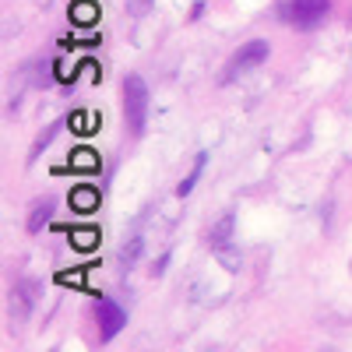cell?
Returning a JSON list of instances; mask_svg holds the SVG:
<instances>
[{"instance_id": "obj_1", "label": "cell", "mask_w": 352, "mask_h": 352, "mask_svg": "<svg viewBox=\"0 0 352 352\" xmlns=\"http://www.w3.org/2000/svg\"><path fill=\"white\" fill-rule=\"evenodd\" d=\"M124 113H127V127L134 138L144 134L148 127V85L141 74H127L124 78Z\"/></svg>"}, {"instance_id": "obj_2", "label": "cell", "mask_w": 352, "mask_h": 352, "mask_svg": "<svg viewBox=\"0 0 352 352\" xmlns=\"http://www.w3.org/2000/svg\"><path fill=\"white\" fill-rule=\"evenodd\" d=\"M264 60H268V43H264V39H250V43H243L236 53L229 56V64H226V81H232V78H240V74L261 67Z\"/></svg>"}, {"instance_id": "obj_3", "label": "cell", "mask_w": 352, "mask_h": 352, "mask_svg": "<svg viewBox=\"0 0 352 352\" xmlns=\"http://www.w3.org/2000/svg\"><path fill=\"white\" fill-rule=\"evenodd\" d=\"M285 14H289V21L296 25V28H314V25L324 21L328 0H292Z\"/></svg>"}, {"instance_id": "obj_4", "label": "cell", "mask_w": 352, "mask_h": 352, "mask_svg": "<svg viewBox=\"0 0 352 352\" xmlns=\"http://www.w3.org/2000/svg\"><path fill=\"white\" fill-rule=\"evenodd\" d=\"M96 314H99V338L102 342H113L116 335L124 331V324H127V314L116 307L113 300H99Z\"/></svg>"}, {"instance_id": "obj_5", "label": "cell", "mask_w": 352, "mask_h": 352, "mask_svg": "<svg viewBox=\"0 0 352 352\" xmlns=\"http://www.w3.org/2000/svg\"><path fill=\"white\" fill-rule=\"evenodd\" d=\"M232 229H236V215L232 212H226L215 226H212V232H208V240H212V250H222V247H232Z\"/></svg>"}, {"instance_id": "obj_6", "label": "cell", "mask_w": 352, "mask_h": 352, "mask_svg": "<svg viewBox=\"0 0 352 352\" xmlns=\"http://www.w3.org/2000/svg\"><path fill=\"white\" fill-rule=\"evenodd\" d=\"M71 208L88 215V212H96L99 208V190L96 187H74L71 190Z\"/></svg>"}, {"instance_id": "obj_7", "label": "cell", "mask_w": 352, "mask_h": 352, "mask_svg": "<svg viewBox=\"0 0 352 352\" xmlns=\"http://www.w3.org/2000/svg\"><path fill=\"white\" fill-rule=\"evenodd\" d=\"M204 166H208V152H197V159H194V169L184 176L180 184H176V194H180V197H187V194L197 187V180L204 176Z\"/></svg>"}, {"instance_id": "obj_8", "label": "cell", "mask_w": 352, "mask_h": 352, "mask_svg": "<svg viewBox=\"0 0 352 352\" xmlns=\"http://www.w3.org/2000/svg\"><path fill=\"white\" fill-rule=\"evenodd\" d=\"M99 166H102V159H99V152H92V148L71 152V169H74V173H96Z\"/></svg>"}, {"instance_id": "obj_9", "label": "cell", "mask_w": 352, "mask_h": 352, "mask_svg": "<svg viewBox=\"0 0 352 352\" xmlns=\"http://www.w3.org/2000/svg\"><path fill=\"white\" fill-rule=\"evenodd\" d=\"M50 215H53V201L50 197L46 201H36L32 204V215H28V232H39L50 222Z\"/></svg>"}, {"instance_id": "obj_10", "label": "cell", "mask_w": 352, "mask_h": 352, "mask_svg": "<svg viewBox=\"0 0 352 352\" xmlns=\"http://www.w3.org/2000/svg\"><path fill=\"white\" fill-rule=\"evenodd\" d=\"M71 18H74L78 25H92V21L99 18V8L92 4V0H78V4H71Z\"/></svg>"}, {"instance_id": "obj_11", "label": "cell", "mask_w": 352, "mask_h": 352, "mask_svg": "<svg viewBox=\"0 0 352 352\" xmlns=\"http://www.w3.org/2000/svg\"><path fill=\"white\" fill-rule=\"evenodd\" d=\"M60 127H64V120H56V124H50V127H46V134H39V138H36V144H32V155H28V162H36V159L43 155V148H46V144H50L56 134H60Z\"/></svg>"}, {"instance_id": "obj_12", "label": "cell", "mask_w": 352, "mask_h": 352, "mask_svg": "<svg viewBox=\"0 0 352 352\" xmlns=\"http://www.w3.org/2000/svg\"><path fill=\"white\" fill-rule=\"evenodd\" d=\"M71 243L78 250H92L99 243V229H71Z\"/></svg>"}, {"instance_id": "obj_13", "label": "cell", "mask_w": 352, "mask_h": 352, "mask_svg": "<svg viewBox=\"0 0 352 352\" xmlns=\"http://www.w3.org/2000/svg\"><path fill=\"white\" fill-rule=\"evenodd\" d=\"M141 247H144V240H141V236H134V240H131V247H124V250H120V261H124V268H131V264H134V261L141 257Z\"/></svg>"}, {"instance_id": "obj_14", "label": "cell", "mask_w": 352, "mask_h": 352, "mask_svg": "<svg viewBox=\"0 0 352 352\" xmlns=\"http://www.w3.org/2000/svg\"><path fill=\"white\" fill-rule=\"evenodd\" d=\"M96 124H99L96 116H81V113H78V116H71V127H74L78 134H92V131H96Z\"/></svg>"}]
</instances>
